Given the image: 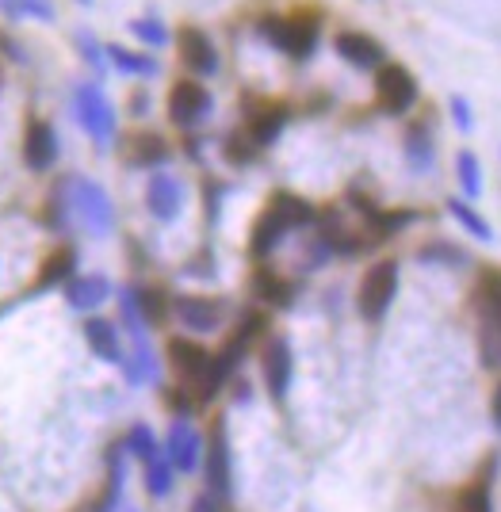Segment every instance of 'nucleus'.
<instances>
[{"instance_id":"obj_1","label":"nucleus","mask_w":501,"mask_h":512,"mask_svg":"<svg viewBox=\"0 0 501 512\" xmlns=\"http://www.w3.org/2000/svg\"><path fill=\"white\" fill-rule=\"evenodd\" d=\"M306 222H314V207L306 203V199H299V195L291 192H280L272 195V203L261 211V218H257V226H253V256H268L276 245H280V237L287 234V230H295V226H306Z\"/></svg>"},{"instance_id":"obj_2","label":"nucleus","mask_w":501,"mask_h":512,"mask_svg":"<svg viewBox=\"0 0 501 512\" xmlns=\"http://www.w3.org/2000/svg\"><path fill=\"white\" fill-rule=\"evenodd\" d=\"M69 203H73V214H77V222L85 226L88 234L104 237L111 230V222H115V211H111L108 192H104L96 180H85V176H77V180L69 184Z\"/></svg>"},{"instance_id":"obj_3","label":"nucleus","mask_w":501,"mask_h":512,"mask_svg":"<svg viewBox=\"0 0 501 512\" xmlns=\"http://www.w3.org/2000/svg\"><path fill=\"white\" fill-rule=\"evenodd\" d=\"M417 100V81L406 65L383 62L375 69V104L387 115H406Z\"/></svg>"},{"instance_id":"obj_4","label":"nucleus","mask_w":501,"mask_h":512,"mask_svg":"<svg viewBox=\"0 0 501 512\" xmlns=\"http://www.w3.org/2000/svg\"><path fill=\"white\" fill-rule=\"evenodd\" d=\"M73 107H77V123L96 146H108L115 138V111H111L108 96L96 85H81L73 92Z\"/></svg>"},{"instance_id":"obj_5","label":"nucleus","mask_w":501,"mask_h":512,"mask_svg":"<svg viewBox=\"0 0 501 512\" xmlns=\"http://www.w3.org/2000/svg\"><path fill=\"white\" fill-rule=\"evenodd\" d=\"M261 35L280 46L291 58H310L318 46V20L314 16H291V20H264Z\"/></svg>"},{"instance_id":"obj_6","label":"nucleus","mask_w":501,"mask_h":512,"mask_svg":"<svg viewBox=\"0 0 501 512\" xmlns=\"http://www.w3.org/2000/svg\"><path fill=\"white\" fill-rule=\"evenodd\" d=\"M394 295H398V264L379 260L375 268H368V276L360 283V314L368 321H379L391 310Z\"/></svg>"},{"instance_id":"obj_7","label":"nucleus","mask_w":501,"mask_h":512,"mask_svg":"<svg viewBox=\"0 0 501 512\" xmlns=\"http://www.w3.org/2000/svg\"><path fill=\"white\" fill-rule=\"evenodd\" d=\"M169 360H173L176 375L180 379H188V383H196L203 390V398H215V375H211V352L196 341H169Z\"/></svg>"},{"instance_id":"obj_8","label":"nucleus","mask_w":501,"mask_h":512,"mask_svg":"<svg viewBox=\"0 0 501 512\" xmlns=\"http://www.w3.org/2000/svg\"><path fill=\"white\" fill-rule=\"evenodd\" d=\"M211 111V92L199 81H176L169 92V119L176 127H196L199 119Z\"/></svg>"},{"instance_id":"obj_9","label":"nucleus","mask_w":501,"mask_h":512,"mask_svg":"<svg viewBox=\"0 0 501 512\" xmlns=\"http://www.w3.org/2000/svg\"><path fill=\"white\" fill-rule=\"evenodd\" d=\"M176 318H180V325L184 329H192V333H211V329H218L222 325V318H226V306L218 299H196V295H180V299L173 302Z\"/></svg>"},{"instance_id":"obj_10","label":"nucleus","mask_w":501,"mask_h":512,"mask_svg":"<svg viewBox=\"0 0 501 512\" xmlns=\"http://www.w3.org/2000/svg\"><path fill=\"white\" fill-rule=\"evenodd\" d=\"M58 157V138H54V127L46 119H31L27 130H23V161L27 169L46 172Z\"/></svg>"},{"instance_id":"obj_11","label":"nucleus","mask_w":501,"mask_h":512,"mask_svg":"<svg viewBox=\"0 0 501 512\" xmlns=\"http://www.w3.org/2000/svg\"><path fill=\"white\" fill-rule=\"evenodd\" d=\"M176 46H180V58H184V65H188L192 73H199V77H211V73L218 69L215 43L207 39V31H199V27H180Z\"/></svg>"},{"instance_id":"obj_12","label":"nucleus","mask_w":501,"mask_h":512,"mask_svg":"<svg viewBox=\"0 0 501 512\" xmlns=\"http://www.w3.org/2000/svg\"><path fill=\"white\" fill-rule=\"evenodd\" d=\"M261 363H264V383L272 390V398L284 402L287 386H291V344L284 337H272V341L264 344Z\"/></svg>"},{"instance_id":"obj_13","label":"nucleus","mask_w":501,"mask_h":512,"mask_svg":"<svg viewBox=\"0 0 501 512\" xmlns=\"http://www.w3.org/2000/svg\"><path fill=\"white\" fill-rule=\"evenodd\" d=\"M146 207L153 211V218L161 222H173L180 207H184V184L169 176V172H157L150 176V188H146Z\"/></svg>"},{"instance_id":"obj_14","label":"nucleus","mask_w":501,"mask_h":512,"mask_svg":"<svg viewBox=\"0 0 501 512\" xmlns=\"http://www.w3.org/2000/svg\"><path fill=\"white\" fill-rule=\"evenodd\" d=\"M165 455H169V463L173 470H196L199 467V455H203V440H199V432L188 421H176L169 428V436H165Z\"/></svg>"},{"instance_id":"obj_15","label":"nucleus","mask_w":501,"mask_h":512,"mask_svg":"<svg viewBox=\"0 0 501 512\" xmlns=\"http://www.w3.org/2000/svg\"><path fill=\"white\" fill-rule=\"evenodd\" d=\"M337 54L349 65H356V69H379L383 58H387L383 46L375 43L371 35H364V31H341L337 35Z\"/></svg>"},{"instance_id":"obj_16","label":"nucleus","mask_w":501,"mask_h":512,"mask_svg":"<svg viewBox=\"0 0 501 512\" xmlns=\"http://www.w3.org/2000/svg\"><path fill=\"white\" fill-rule=\"evenodd\" d=\"M207 486H211V497H230V448H226L222 421L211 432V448H207Z\"/></svg>"},{"instance_id":"obj_17","label":"nucleus","mask_w":501,"mask_h":512,"mask_svg":"<svg viewBox=\"0 0 501 512\" xmlns=\"http://www.w3.org/2000/svg\"><path fill=\"white\" fill-rule=\"evenodd\" d=\"M111 287L104 276H73L66 283V302L73 310H96L100 302H108Z\"/></svg>"},{"instance_id":"obj_18","label":"nucleus","mask_w":501,"mask_h":512,"mask_svg":"<svg viewBox=\"0 0 501 512\" xmlns=\"http://www.w3.org/2000/svg\"><path fill=\"white\" fill-rule=\"evenodd\" d=\"M85 341L88 348L100 356V360L108 363H123V348H119V333H115V325L104 318H88L85 321Z\"/></svg>"},{"instance_id":"obj_19","label":"nucleus","mask_w":501,"mask_h":512,"mask_svg":"<svg viewBox=\"0 0 501 512\" xmlns=\"http://www.w3.org/2000/svg\"><path fill=\"white\" fill-rule=\"evenodd\" d=\"M287 123V111L284 107H261L253 119H249V127H245V134H249V142L261 150V146H268V142H276L280 138V130H284Z\"/></svg>"},{"instance_id":"obj_20","label":"nucleus","mask_w":501,"mask_h":512,"mask_svg":"<svg viewBox=\"0 0 501 512\" xmlns=\"http://www.w3.org/2000/svg\"><path fill=\"white\" fill-rule=\"evenodd\" d=\"M165 157H169L165 138H157V134H134V138H131V165H138V169L161 165Z\"/></svg>"},{"instance_id":"obj_21","label":"nucleus","mask_w":501,"mask_h":512,"mask_svg":"<svg viewBox=\"0 0 501 512\" xmlns=\"http://www.w3.org/2000/svg\"><path fill=\"white\" fill-rule=\"evenodd\" d=\"M448 211H452V218H456L459 226H463L471 237H479V241H494V226H490V222H486L471 203H463V199H448Z\"/></svg>"},{"instance_id":"obj_22","label":"nucleus","mask_w":501,"mask_h":512,"mask_svg":"<svg viewBox=\"0 0 501 512\" xmlns=\"http://www.w3.org/2000/svg\"><path fill=\"white\" fill-rule=\"evenodd\" d=\"M69 279H73V249H58L54 256H46L43 272H39V291H50Z\"/></svg>"},{"instance_id":"obj_23","label":"nucleus","mask_w":501,"mask_h":512,"mask_svg":"<svg viewBox=\"0 0 501 512\" xmlns=\"http://www.w3.org/2000/svg\"><path fill=\"white\" fill-rule=\"evenodd\" d=\"M479 352H482V363H486V367H501V310L482 318Z\"/></svg>"},{"instance_id":"obj_24","label":"nucleus","mask_w":501,"mask_h":512,"mask_svg":"<svg viewBox=\"0 0 501 512\" xmlns=\"http://www.w3.org/2000/svg\"><path fill=\"white\" fill-rule=\"evenodd\" d=\"M475 306H479V314H498L501 310V268H486L479 279V287H475Z\"/></svg>"},{"instance_id":"obj_25","label":"nucleus","mask_w":501,"mask_h":512,"mask_svg":"<svg viewBox=\"0 0 501 512\" xmlns=\"http://www.w3.org/2000/svg\"><path fill=\"white\" fill-rule=\"evenodd\" d=\"M456 176H459V188L467 199H479L482 195V165L479 157L471 150H459L456 153Z\"/></svg>"},{"instance_id":"obj_26","label":"nucleus","mask_w":501,"mask_h":512,"mask_svg":"<svg viewBox=\"0 0 501 512\" xmlns=\"http://www.w3.org/2000/svg\"><path fill=\"white\" fill-rule=\"evenodd\" d=\"M146 490L153 497H169V490H173V463H169L165 451H157L153 459H146Z\"/></svg>"},{"instance_id":"obj_27","label":"nucleus","mask_w":501,"mask_h":512,"mask_svg":"<svg viewBox=\"0 0 501 512\" xmlns=\"http://www.w3.org/2000/svg\"><path fill=\"white\" fill-rule=\"evenodd\" d=\"M253 291H257L264 302H276V306H287V299H291V287H287L284 279L276 276L272 268H261V272H257V279H253Z\"/></svg>"},{"instance_id":"obj_28","label":"nucleus","mask_w":501,"mask_h":512,"mask_svg":"<svg viewBox=\"0 0 501 512\" xmlns=\"http://www.w3.org/2000/svg\"><path fill=\"white\" fill-rule=\"evenodd\" d=\"M108 54L115 69H123V73H138V77H153L157 73V62L146 58V54H134V50H123V46H108Z\"/></svg>"},{"instance_id":"obj_29","label":"nucleus","mask_w":501,"mask_h":512,"mask_svg":"<svg viewBox=\"0 0 501 512\" xmlns=\"http://www.w3.org/2000/svg\"><path fill=\"white\" fill-rule=\"evenodd\" d=\"M406 153H410V165H414L417 172L433 169V142H429L425 127L410 130V138H406Z\"/></svg>"},{"instance_id":"obj_30","label":"nucleus","mask_w":501,"mask_h":512,"mask_svg":"<svg viewBox=\"0 0 501 512\" xmlns=\"http://www.w3.org/2000/svg\"><path fill=\"white\" fill-rule=\"evenodd\" d=\"M0 8L8 12V16H16V20H50L54 16V8H50V0H0Z\"/></svg>"},{"instance_id":"obj_31","label":"nucleus","mask_w":501,"mask_h":512,"mask_svg":"<svg viewBox=\"0 0 501 512\" xmlns=\"http://www.w3.org/2000/svg\"><path fill=\"white\" fill-rule=\"evenodd\" d=\"M127 451H131L134 459H142V463H146V459H153V455H157V440H153V432H150V425H134L131 428V436H127Z\"/></svg>"},{"instance_id":"obj_32","label":"nucleus","mask_w":501,"mask_h":512,"mask_svg":"<svg viewBox=\"0 0 501 512\" xmlns=\"http://www.w3.org/2000/svg\"><path fill=\"white\" fill-rule=\"evenodd\" d=\"M456 512H494V509H490V490H486L482 482H475V486H467V490L459 493Z\"/></svg>"},{"instance_id":"obj_33","label":"nucleus","mask_w":501,"mask_h":512,"mask_svg":"<svg viewBox=\"0 0 501 512\" xmlns=\"http://www.w3.org/2000/svg\"><path fill=\"white\" fill-rule=\"evenodd\" d=\"M131 31L142 39V43H150V46H165L169 43V31L161 27L157 20H134L131 23Z\"/></svg>"},{"instance_id":"obj_34","label":"nucleus","mask_w":501,"mask_h":512,"mask_svg":"<svg viewBox=\"0 0 501 512\" xmlns=\"http://www.w3.org/2000/svg\"><path fill=\"white\" fill-rule=\"evenodd\" d=\"M226 157H230V161H241V165H249V161L257 157V146L249 142V134H245V138H230V142H226Z\"/></svg>"},{"instance_id":"obj_35","label":"nucleus","mask_w":501,"mask_h":512,"mask_svg":"<svg viewBox=\"0 0 501 512\" xmlns=\"http://www.w3.org/2000/svg\"><path fill=\"white\" fill-rule=\"evenodd\" d=\"M452 115H456V127H459V130H471V127H475V119H471V104H467V96H452Z\"/></svg>"},{"instance_id":"obj_36","label":"nucleus","mask_w":501,"mask_h":512,"mask_svg":"<svg viewBox=\"0 0 501 512\" xmlns=\"http://www.w3.org/2000/svg\"><path fill=\"white\" fill-rule=\"evenodd\" d=\"M436 256H444V260H452V264L467 260V256L459 253V249H421V260H436Z\"/></svg>"},{"instance_id":"obj_37","label":"nucleus","mask_w":501,"mask_h":512,"mask_svg":"<svg viewBox=\"0 0 501 512\" xmlns=\"http://www.w3.org/2000/svg\"><path fill=\"white\" fill-rule=\"evenodd\" d=\"M192 512H222V509H218V501L211 497V493H203V497L192 501Z\"/></svg>"},{"instance_id":"obj_38","label":"nucleus","mask_w":501,"mask_h":512,"mask_svg":"<svg viewBox=\"0 0 501 512\" xmlns=\"http://www.w3.org/2000/svg\"><path fill=\"white\" fill-rule=\"evenodd\" d=\"M494 425L501 428V383H498V394H494Z\"/></svg>"}]
</instances>
